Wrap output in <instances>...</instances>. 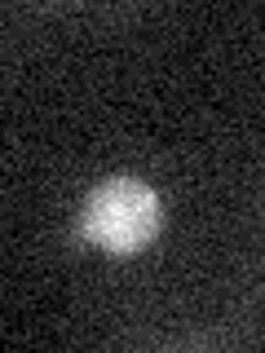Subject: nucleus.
Returning <instances> with one entry per match:
<instances>
[{
  "label": "nucleus",
  "mask_w": 265,
  "mask_h": 353,
  "mask_svg": "<svg viewBox=\"0 0 265 353\" xmlns=\"http://www.w3.org/2000/svg\"><path fill=\"white\" fill-rule=\"evenodd\" d=\"M164 225V199L141 176H106L80 208V234L106 256H137Z\"/></svg>",
  "instance_id": "obj_1"
}]
</instances>
